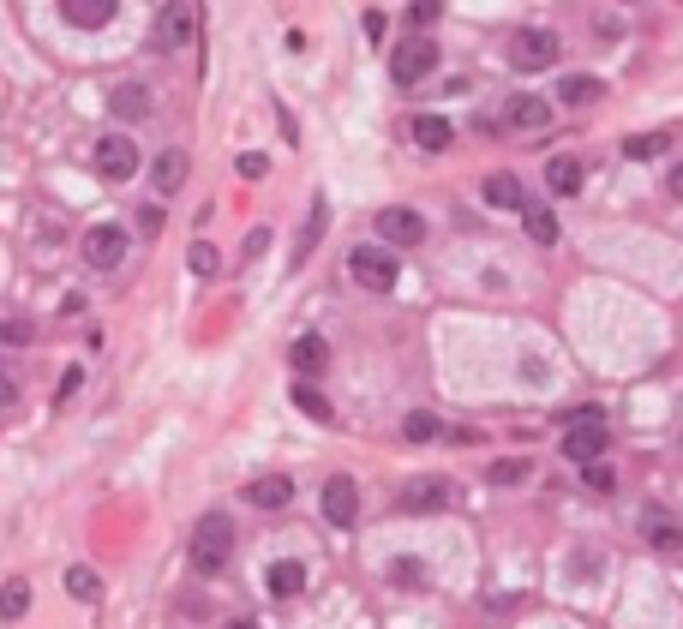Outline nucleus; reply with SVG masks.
Listing matches in <instances>:
<instances>
[{"label":"nucleus","mask_w":683,"mask_h":629,"mask_svg":"<svg viewBox=\"0 0 683 629\" xmlns=\"http://www.w3.org/2000/svg\"><path fill=\"white\" fill-rule=\"evenodd\" d=\"M228 552H234V522L210 510V516L192 528V570H198V576H222V570H228Z\"/></svg>","instance_id":"1"},{"label":"nucleus","mask_w":683,"mask_h":629,"mask_svg":"<svg viewBox=\"0 0 683 629\" xmlns=\"http://www.w3.org/2000/svg\"><path fill=\"white\" fill-rule=\"evenodd\" d=\"M480 198H486L492 210H528V198H522V180H516V174H486V180H480Z\"/></svg>","instance_id":"18"},{"label":"nucleus","mask_w":683,"mask_h":629,"mask_svg":"<svg viewBox=\"0 0 683 629\" xmlns=\"http://www.w3.org/2000/svg\"><path fill=\"white\" fill-rule=\"evenodd\" d=\"M606 444H612V432H606V420L588 408V414H576L570 420V432H564V456L576 462V468H594L600 456H606Z\"/></svg>","instance_id":"4"},{"label":"nucleus","mask_w":683,"mask_h":629,"mask_svg":"<svg viewBox=\"0 0 683 629\" xmlns=\"http://www.w3.org/2000/svg\"><path fill=\"white\" fill-rule=\"evenodd\" d=\"M348 276H354L360 288H372V294H390L402 270H396V252H390V246H354V252H348Z\"/></svg>","instance_id":"3"},{"label":"nucleus","mask_w":683,"mask_h":629,"mask_svg":"<svg viewBox=\"0 0 683 629\" xmlns=\"http://www.w3.org/2000/svg\"><path fill=\"white\" fill-rule=\"evenodd\" d=\"M108 108H114L120 120H144V114H150V96H144V84H120V90L108 96Z\"/></svg>","instance_id":"24"},{"label":"nucleus","mask_w":683,"mask_h":629,"mask_svg":"<svg viewBox=\"0 0 683 629\" xmlns=\"http://www.w3.org/2000/svg\"><path fill=\"white\" fill-rule=\"evenodd\" d=\"M186 174H192V162H186V150H162V156L150 162V186H156L162 198H174V192L186 186Z\"/></svg>","instance_id":"16"},{"label":"nucleus","mask_w":683,"mask_h":629,"mask_svg":"<svg viewBox=\"0 0 683 629\" xmlns=\"http://www.w3.org/2000/svg\"><path fill=\"white\" fill-rule=\"evenodd\" d=\"M30 612V582H6L0 588V618H24Z\"/></svg>","instance_id":"28"},{"label":"nucleus","mask_w":683,"mask_h":629,"mask_svg":"<svg viewBox=\"0 0 683 629\" xmlns=\"http://www.w3.org/2000/svg\"><path fill=\"white\" fill-rule=\"evenodd\" d=\"M660 150H666V138H660V132H642V138H624V156H630V162H648V156H660Z\"/></svg>","instance_id":"31"},{"label":"nucleus","mask_w":683,"mask_h":629,"mask_svg":"<svg viewBox=\"0 0 683 629\" xmlns=\"http://www.w3.org/2000/svg\"><path fill=\"white\" fill-rule=\"evenodd\" d=\"M264 246H270V228H258V234H252V240H246V252H240V258H258V252H264Z\"/></svg>","instance_id":"38"},{"label":"nucleus","mask_w":683,"mask_h":629,"mask_svg":"<svg viewBox=\"0 0 683 629\" xmlns=\"http://www.w3.org/2000/svg\"><path fill=\"white\" fill-rule=\"evenodd\" d=\"M432 72H438V42H432V36H408V42L390 48V78H396L402 90H414V84L432 78Z\"/></svg>","instance_id":"2"},{"label":"nucleus","mask_w":683,"mask_h":629,"mask_svg":"<svg viewBox=\"0 0 683 629\" xmlns=\"http://www.w3.org/2000/svg\"><path fill=\"white\" fill-rule=\"evenodd\" d=\"M66 594H72V600H102V576L84 570V564H72V570H66Z\"/></svg>","instance_id":"26"},{"label":"nucleus","mask_w":683,"mask_h":629,"mask_svg":"<svg viewBox=\"0 0 683 629\" xmlns=\"http://www.w3.org/2000/svg\"><path fill=\"white\" fill-rule=\"evenodd\" d=\"M558 54H564V42L552 30H516L510 36V66L516 72H546V66H558Z\"/></svg>","instance_id":"6"},{"label":"nucleus","mask_w":683,"mask_h":629,"mask_svg":"<svg viewBox=\"0 0 683 629\" xmlns=\"http://www.w3.org/2000/svg\"><path fill=\"white\" fill-rule=\"evenodd\" d=\"M234 168H240V174H246V180H264V174H270V162H264V156H258V150H252V156H240V162H234Z\"/></svg>","instance_id":"35"},{"label":"nucleus","mask_w":683,"mask_h":629,"mask_svg":"<svg viewBox=\"0 0 683 629\" xmlns=\"http://www.w3.org/2000/svg\"><path fill=\"white\" fill-rule=\"evenodd\" d=\"M546 192L552 198H576L582 192V156H552L546 162Z\"/></svg>","instance_id":"17"},{"label":"nucleus","mask_w":683,"mask_h":629,"mask_svg":"<svg viewBox=\"0 0 683 629\" xmlns=\"http://www.w3.org/2000/svg\"><path fill=\"white\" fill-rule=\"evenodd\" d=\"M522 474H528V462H516V456H510V462H492V474H486V480H492V486H516Z\"/></svg>","instance_id":"33"},{"label":"nucleus","mask_w":683,"mask_h":629,"mask_svg":"<svg viewBox=\"0 0 683 629\" xmlns=\"http://www.w3.org/2000/svg\"><path fill=\"white\" fill-rule=\"evenodd\" d=\"M114 0H60V18L72 24V30H108L114 24Z\"/></svg>","instance_id":"15"},{"label":"nucleus","mask_w":683,"mask_h":629,"mask_svg":"<svg viewBox=\"0 0 683 629\" xmlns=\"http://www.w3.org/2000/svg\"><path fill=\"white\" fill-rule=\"evenodd\" d=\"M90 162H96V174H102V180H132L144 156H138V144H132V138L108 132V138H96V156H90Z\"/></svg>","instance_id":"7"},{"label":"nucleus","mask_w":683,"mask_h":629,"mask_svg":"<svg viewBox=\"0 0 683 629\" xmlns=\"http://www.w3.org/2000/svg\"><path fill=\"white\" fill-rule=\"evenodd\" d=\"M600 90H606V84H600L594 72H576V78H564V84H558V102H564V108H582V102H594Z\"/></svg>","instance_id":"23"},{"label":"nucleus","mask_w":683,"mask_h":629,"mask_svg":"<svg viewBox=\"0 0 683 629\" xmlns=\"http://www.w3.org/2000/svg\"><path fill=\"white\" fill-rule=\"evenodd\" d=\"M186 264H192V276H216V264H222V258H216V246H210V240H192Z\"/></svg>","instance_id":"32"},{"label":"nucleus","mask_w":683,"mask_h":629,"mask_svg":"<svg viewBox=\"0 0 683 629\" xmlns=\"http://www.w3.org/2000/svg\"><path fill=\"white\" fill-rule=\"evenodd\" d=\"M228 629H258V624H252V618H234V624H228Z\"/></svg>","instance_id":"41"},{"label":"nucleus","mask_w":683,"mask_h":629,"mask_svg":"<svg viewBox=\"0 0 683 629\" xmlns=\"http://www.w3.org/2000/svg\"><path fill=\"white\" fill-rule=\"evenodd\" d=\"M450 504V486L438 480V474H414L402 492H396V510H408V516H426V510H444Z\"/></svg>","instance_id":"10"},{"label":"nucleus","mask_w":683,"mask_h":629,"mask_svg":"<svg viewBox=\"0 0 683 629\" xmlns=\"http://www.w3.org/2000/svg\"><path fill=\"white\" fill-rule=\"evenodd\" d=\"M390 582H396V588H426V564H420V558H396V564H390Z\"/></svg>","instance_id":"30"},{"label":"nucleus","mask_w":683,"mask_h":629,"mask_svg":"<svg viewBox=\"0 0 683 629\" xmlns=\"http://www.w3.org/2000/svg\"><path fill=\"white\" fill-rule=\"evenodd\" d=\"M642 534H648V546H654L660 558H678V552H683V528L672 522V516H660V510L642 522Z\"/></svg>","instance_id":"19"},{"label":"nucleus","mask_w":683,"mask_h":629,"mask_svg":"<svg viewBox=\"0 0 683 629\" xmlns=\"http://www.w3.org/2000/svg\"><path fill=\"white\" fill-rule=\"evenodd\" d=\"M378 234H384L390 246H420V240H426V216L408 210V204H390V210H378Z\"/></svg>","instance_id":"11"},{"label":"nucleus","mask_w":683,"mask_h":629,"mask_svg":"<svg viewBox=\"0 0 683 629\" xmlns=\"http://www.w3.org/2000/svg\"><path fill=\"white\" fill-rule=\"evenodd\" d=\"M408 24H414V30H426V24H438V6H432V0H420V6H408Z\"/></svg>","instance_id":"34"},{"label":"nucleus","mask_w":683,"mask_h":629,"mask_svg":"<svg viewBox=\"0 0 683 629\" xmlns=\"http://www.w3.org/2000/svg\"><path fill=\"white\" fill-rule=\"evenodd\" d=\"M198 30H204L198 6H186V0L156 6V48H186V42H198Z\"/></svg>","instance_id":"5"},{"label":"nucleus","mask_w":683,"mask_h":629,"mask_svg":"<svg viewBox=\"0 0 683 629\" xmlns=\"http://www.w3.org/2000/svg\"><path fill=\"white\" fill-rule=\"evenodd\" d=\"M246 504L252 510H288L294 504V474H258V480H246Z\"/></svg>","instance_id":"14"},{"label":"nucleus","mask_w":683,"mask_h":629,"mask_svg":"<svg viewBox=\"0 0 683 629\" xmlns=\"http://www.w3.org/2000/svg\"><path fill=\"white\" fill-rule=\"evenodd\" d=\"M582 474H588V486H594V492H612V486H618V480H612V468H606V462H594V468H582Z\"/></svg>","instance_id":"36"},{"label":"nucleus","mask_w":683,"mask_h":629,"mask_svg":"<svg viewBox=\"0 0 683 629\" xmlns=\"http://www.w3.org/2000/svg\"><path fill=\"white\" fill-rule=\"evenodd\" d=\"M408 138H414L420 150H444L456 132H450V120H444V114H414V120H408Z\"/></svg>","instance_id":"20"},{"label":"nucleus","mask_w":683,"mask_h":629,"mask_svg":"<svg viewBox=\"0 0 683 629\" xmlns=\"http://www.w3.org/2000/svg\"><path fill=\"white\" fill-rule=\"evenodd\" d=\"M288 360H294V378H300V384H312V378H324V372H330V342H324L318 330H306V336H294Z\"/></svg>","instance_id":"12"},{"label":"nucleus","mask_w":683,"mask_h":629,"mask_svg":"<svg viewBox=\"0 0 683 629\" xmlns=\"http://www.w3.org/2000/svg\"><path fill=\"white\" fill-rule=\"evenodd\" d=\"M126 258V228L120 222H96L90 234H84V264L90 270H114Z\"/></svg>","instance_id":"8"},{"label":"nucleus","mask_w":683,"mask_h":629,"mask_svg":"<svg viewBox=\"0 0 683 629\" xmlns=\"http://www.w3.org/2000/svg\"><path fill=\"white\" fill-rule=\"evenodd\" d=\"M522 216H528V234H534V246H558V216H552L546 204H528Z\"/></svg>","instance_id":"25"},{"label":"nucleus","mask_w":683,"mask_h":629,"mask_svg":"<svg viewBox=\"0 0 683 629\" xmlns=\"http://www.w3.org/2000/svg\"><path fill=\"white\" fill-rule=\"evenodd\" d=\"M318 234H324V198L312 204V222H306V234H300V246H294V264H306V258H312V246H318Z\"/></svg>","instance_id":"29"},{"label":"nucleus","mask_w":683,"mask_h":629,"mask_svg":"<svg viewBox=\"0 0 683 629\" xmlns=\"http://www.w3.org/2000/svg\"><path fill=\"white\" fill-rule=\"evenodd\" d=\"M6 402H12V384H6V378H0V414H6Z\"/></svg>","instance_id":"40"},{"label":"nucleus","mask_w":683,"mask_h":629,"mask_svg":"<svg viewBox=\"0 0 683 629\" xmlns=\"http://www.w3.org/2000/svg\"><path fill=\"white\" fill-rule=\"evenodd\" d=\"M264 588H270L276 600H294V594L306 588V570H300L294 558H282V564H270V576H264Z\"/></svg>","instance_id":"22"},{"label":"nucleus","mask_w":683,"mask_h":629,"mask_svg":"<svg viewBox=\"0 0 683 629\" xmlns=\"http://www.w3.org/2000/svg\"><path fill=\"white\" fill-rule=\"evenodd\" d=\"M504 126H510V132H546V126H552V102L534 96V90H516V96L504 102Z\"/></svg>","instance_id":"9"},{"label":"nucleus","mask_w":683,"mask_h":629,"mask_svg":"<svg viewBox=\"0 0 683 629\" xmlns=\"http://www.w3.org/2000/svg\"><path fill=\"white\" fill-rule=\"evenodd\" d=\"M666 192H672V198H678V204H683V162H678V168H672V174H666Z\"/></svg>","instance_id":"39"},{"label":"nucleus","mask_w":683,"mask_h":629,"mask_svg":"<svg viewBox=\"0 0 683 629\" xmlns=\"http://www.w3.org/2000/svg\"><path fill=\"white\" fill-rule=\"evenodd\" d=\"M402 432H408V444H432V438H438V432H444V420H438V414H426V408H420V414H408V420H402Z\"/></svg>","instance_id":"27"},{"label":"nucleus","mask_w":683,"mask_h":629,"mask_svg":"<svg viewBox=\"0 0 683 629\" xmlns=\"http://www.w3.org/2000/svg\"><path fill=\"white\" fill-rule=\"evenodd\" d=\"M138 228H144V234H162V210H156V204H144V210H138Z\"/></svg>","instance_id":"37"},{"label":"nucleus","mask_w":683,"mask_h":629,"mask_svg":"<svg viewBox=\"0 0 683 629\" xmlns=\"http://www.w3.org/2000/svg\"><path fill=\"white\" fill-rule=\"evenodd\" d=\"M288 402H294L306 420H318V426H330V420H336V408L324 402V390H318V384H300V378H294V384H288Z\"/></svg>","instance_id":"21"},{"label":"nucleus","mask_w":683,"mask_h":629,"mask_svg":"<svg viewBox=\"0 0 683 629\" xmlns=\"http://www.w3.org/2000/svg\"><path fill=\"white\" fill-rule=\"evenodd\" d=\"M354 516H360V486H354V474H330V480H324V522L348 528Z\"/></svg>","instance_id":"13"}]
</instances>
